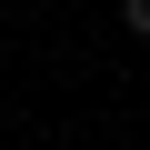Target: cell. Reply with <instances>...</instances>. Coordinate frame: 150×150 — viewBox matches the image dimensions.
Wrapping results in <instances>:
<instances>
[{"label": "cell", "mask_w": 150, "mask_h": 150, "mask_svg": "<svg viewBox=\"0 0 150 150\" xmlns=\"http://www.w3.org/2000/svg\"><path fill=\"white\" fill-rule=\"evenodd\" d=\"M120 30H130V40H150V0H120Z\"/></svg>", "instance_id": "obj_1"}]
</instances>
